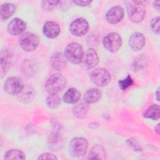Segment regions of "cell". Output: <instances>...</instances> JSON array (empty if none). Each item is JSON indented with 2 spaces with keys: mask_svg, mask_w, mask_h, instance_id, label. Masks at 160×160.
<instances>
[{
  "mask_svg": "<svg viewBox=\"0 0 160 160\" xmlns=\"http://www.w3.org/2000/svg\"><path fill=\"white\" fill-rule=\"evenodd\" d=\"M128 142L129 143V146H131L134 149V151H141V146L139 144V143L136 141V139H134L132 138L129 139H128Z\"/></svg>",
  "mask_w": 160,
  "mask_h": 160,
  "instance_id": "obj_30",
  "label": "cell"
},
{
  "mask_svg": "<svg viewBox=\"0 0 160 160\" xmlns=\"http://www.w3.org/2000/svg\"><path fill=\"white\" fill-rule=\"evenodd\" d=\"M13 61V54L9 50L1 51V77L6 74Z\"/></svg>",
  "mask_w": 160,
  "mask_h": 160,
  "instance_id": "obj_12",
  "label": "cell"
},
{
  "mask_svg": "<svg viewBox=\"0 0 160 160\" xmlns=\"http://www.w3.org/2000/svg\"><path fill=\"white\" fill-rule=\"evenodd\" d=\"M99 62V58L97 52L92 48H89L86 51L85 59H84V66L87 69H91L94 68Z\"/></svg>",
  "mask_w": 160,
  "mask_h": 160,
  "instance_id": "obj_15",
  "label": "cell"
},
{
  "mask_svg": "<svg viewBox=\"0 0 160 160\" xmlns=\"http://www.w3.org/2000/svg\"><path fill=\"white\" fill-rule=\"evenodd\" d=\"M71 32L76 36L86 34L89 30V24L84 18H78L73 21L69 27Z\"/></svg>",
  "mask_w": 160,
  "mask_h": 160,
  "instance_id": "obj_9",
  "label": "cell"
},
{
  "mask_svg": "<svg viewBox=\"0 0 160 160\" xmlns=\"http://www.w3.org/2000/svg\"><path fill=\"white\" fill-rule=\"evenodd\" d=\"M16 10V6L11 3H4L1 6V19L2 21L10 18Z\"/></svg>",
  "mask_w": 160,
  "mask_h": 160,
  "instance_id": "obj_20",
  "label": "cell"
},
{
  "mask_svg": "<svg viewBox=\"0 0 160 160\" xmlns=\"http://www.w3.org/2000/svg\"><path fill=\"white\" fill-rule=\"evenodd\" d=\"M159 88H158L156 91V99L157 101H159Z\"/></svg>",
  "mask_w": 160,
  "mask_h": 160,
  "instance_id": "obj_35",
  "label": "cell"
},
{
  "mask_svg": "<svg viewBox=\"0 0 160 160\" xmlns=\"http://www.w3.org/2000/svg\"><path fill=\"white\" fill-rule=\"evenodd\" d=\"M5 159H24V153L18 149H11L7 151L4 155Z\"/></svg>",
  "mask_w": 160,
  "mask_h": 160,
  "instance_id": "obj_24",
  "label": "cell"
},
{
  "mask_svg": "<svg viewBox=\"0 0 160 160\" xmlns=\"http://www.w3.org/2000/svg\"><path fill=\"white\" fill-rule=\"evenodd\" d=\"M101 92L98 88H92L88 90L84 96V101L88 104L97 102L101 98Z\"/></svg>",
  "mask_w": 160,
  "mask_h": 160,
  "instance_id": "obj_19",
  "label": "cell"
},
{
  "mask_svg": "<svg viewBox=\"0 0 160 160\" xmlns=\"http://www.w3.org/2000/svg\"><path fill=\"white\" fill-rule=\"evenodd\" d=\"M19 44L26 51L34 50L39 44V38L34 33L27 32L21 35L19 38Z\"/></svg>",
  "mask_w": 160,
  "mask_h": 160,
  "instance_id": "obj_6",
  "label": "cell"
},
{
  "mask_svg": "<svg viewBox=\"0 0 160 160\" xmlns=\"http://www.w3.org/2000/svg\"><path fill=\"white\" fill-rule=\"evenodd\" d=\"M90 78L94 84L99 87H104L111 81V75L104 68H99L91 71Z\"/></svg>",
  "mask_w": 160,
  "mask_h": 160,
  "instance_id": "obj_5",
  "label": "cell"
},
{
  "mask_svg": "<svg viewBox=\"0 0 160 160\" xmlns=\"http://www.w3.org/2000/svg\"><path fill=\"white\" fill-rule=\"evenodd\" d=\"M38 159H57L58 158L53 154H51L50 152H46L41 154Z\"/></svg>",
  "mask_w": 160,
  "mask_h": 160,
  "instance_id": "obj_31",
  "label": "cell"
},
{
  "mask_svg": "<svg viewBox=\"0 0 160 160\" xmlns=\"http://www.w3.org/2000/svg\"><path fill=\"white\" fill-rule=\"evenodd\" d=\"M154 6L156 7H154L158 11H159V1H154Z\"/></svg>",
  "mask_w": 160,
  "mask_h": 160,
  "instance_id": "obj_33",
  "label": "cell"
},
{
  "mask_svg": "<svg viewBox=\"0 0 160 160\" xmlns=\"http://www.w3.org/2000/svg\"><path fill=\"white\" fill-rule=\"evenodd\" d=\"M66 81L65 78L60 74L51 75L46 81L45 88L49 94H56L65 87Z\"/></svg>",
  "mask_w": 160,
  "mask_h": 160,
  "instance_id": "obj_3",
  "label": "cell"
},
{
  "mask_svg": "<svg viewBox=\"0 0 160 160\" xmlns=\"http://www.w3.org/2000/svg\"><path fill=\"white\" fill-rule=\"evenodd\" d=\"M64 55L61 52L53 54L51 58L50 63L52 68L55 70H61L66 66V61Z\"/></svg>",
  "mask_w": 160,
  "mask_h": 160,
  "instance_id": "obj_16",
  "label": "cell"
},
{
  "mask_svg": "<svg viewBox=\"0 0 160 160\" xmlns=\"http://www.w3.org/2000/svg\"><path fill=\"white\" fill-rule=\"evenodd\" d=\"M61 138L59 133L58 131L53 132L49 137L48 142L51 146V148L56 149L58 147L59 148V144H61Z\"/></svg>",
  "mask_w": 160,
  "mask_h": 160,
  "instance_id": "obj_23",
  "label": "cell"
},
{
  "mask_svg": "<svg viewBox=\"0 0 160 160\" xmlns=\"http://www.w3.org/2000/svg\"><path fill=\"white\" fill-rule=\"evenodd\" d=\"M127 12L130 20L134 22H141L146 15V7L140 1L127 2Z\"/></svg>",
  "mask_w": 160,
  "mask_h": 160,
  "instance_id": "obj_1",
  "label": "cell"
},
{
  "mask_svg": "<svg viewBox=\"0 0 160 160\" xmlns=\"http://www.w3.org/2000/svg\"><path fill=\"white\" fill-rule=\"evenodd\" d=\"M66 59L74 64L81 63L84 59V51L82 46L76 42L67 45L64 49Z\"/></svg>",
  "mask_w": 160,
  "mask_h": 160,
  "instance_id": "obj_2",
  "label": "cell"
},
{
  "mask_svg": "<svg viewBox=\"0 0 160 160\" xmlns=\"http://www.w3.org/2000/svg\"><path fill=\"white\" fill-rule=\"evenodd\" d=\"M129 43L132 50L139 51L141 49L145 44V37L141 32H134L129 38Z\"/></svg>",
  "mask_w": 160,
  "mask_h": 160,
  "instance_id": "obj_13",
  "label": "cell"
},
{
  "mask_svg": "<svg viewBox=\"0 0 160 160\" xmlns=\"http://www.w3.org/2000/svg\"><path fill=\"white\" fill-rule=\"evenodd\" d=\"M159 111L160 109L159 105L152 104L147 109L144 114V117L146 118L151 119L152 120H158L159 118Z\"/></svg>",
  "mask_w": 160,
  "mask_h": 160,
  "instance_id": "obj_22",
  "label": "cell"
},
{
  "mask_svg": "<svg viewBox=\"0 0 160 160\" xmlns=\"http://www.w3.org/2000/svg\"><path fill=\"white\" fill-rule=\"evenodd\" d=\"M101 156H104L105 153L104 149L99 146H96L93 147L90 151L88 158L92 159H103Z\"/></svg>",
  "mask_w": 160,
  "mask_h": 160,
  "instance_id": "obj_25",
  "label": "cell"
},
{
  "mask_svg": "<svg viewBox=\"0 0 160 160\" xmlns=\"http://www.w3.org/2000/svg\"><path fill=\"white\" fill-rule=\"evenodd\" d=\"M73 2L75 3L76 4L81 6H88L89 5L91 1H80V0H75L73 1Z\"/></svg>",
  "mask_w": 160,
  "mask_h": 160,
  "instance_id": "obj_32",
  "label": "cell"
},
{
  "mask_svg": "<svg viewBox=\"0 0 160 160\" xmlns=\"http://www.w3.org/2000/svg\"><path fill=\"white\" fill-rule=\"evenodd\" d=\"M88 147V142L85 138H74L69 143V153L73 157L83 156L86 152Z\"/></svg>",
  "mask_w": 160,
  "mask_h": 160,
  "instance_id": "obj_4",
  "label": "cell"
},
{
  "mask_svg": "<svg viewBox=\"0 0 160 160\" xmlns=\"http://www.w3.org/2000/svg\"><path fill=\"white\" fill-rule=\"evenodd\" d=\"M59 2V1H43L42 2V8L47 11H51Z\"/></svg>",
  "mask_w": 160,
  "mask_h": 160,
  "instance_id": "obj_28",
  "label": "cell"
},
{
  "mask_svg": "<svg viewBox=\"0 0 160 160\" xmlns=\"http://www.w3.org/2000/svg\"><path fill=\"white\" fill-rule=\"evenodd\" d=\"M43 33L48 38H55L60 33V27L54 21H48L43 26Z\"/></svg>",
  "mask_w": 160,
  "mask_h": 160,
  "instance_id": "obj_14",
  "label": "cell"
},
{
  "mask_svg": "<svg viewBox=\"0 0 160 160\" xmlns=\"http://www.w3.org/2000/svg\"><path fill=\"white\" fill-rule=\"evenodd\" d=\"M124 9L120 6L112 7L107 12L106 18L111 24H116L120 22L124 17Z\"/></svg>",
  "mask_w": 160,
  "mask_h": 160,
  "instance_id": "obj_10",
  "label": "cell"
},
{
  "mask_svg": "<svg viewBox=\"0 0 160 160\" xmlns=\"http://www.w3.org/2000/svg\"><path fill=\"white\" fill-rule=\"evenodd\" d=\"M151 27L152 31L157 34H159V18L156 17L152 19L151 22Z\"/></svg>",
  "mask_w": 160,
  "mask_h": 160,
  "instance_id": "obj_29",
  "label": "cell"
},
{
  "mask_svg": "<svg viewBox=\"0 0 160 160\" xmlns=\"http://www.w3.org/2000/svg\"><path fill=\"white\" fill-rule=\"evenodd\" d=\"M155 131L158 134H159V124H158L157 126L155 127Z\"/></svg>",
  "mask_w": 160,
  "mask_h": 160,
  "instance_id": "obj_34",
  "label": "cell"
},
{
  "mask_svg": "<svg viewBox=\"0 0 160 160\" xmlns=\"http://www.w3.org/2000/svg\"><path fill=\"white\" fill-rule=\"evenodd\" d=\"M134 84V81L130 76H128L124 79L119 81V86L121 90H126Z\"/></svg>",
  "mask_w": 160,
  "mask_h": 160,
  "instance_id": "obj_27",
  "label": "cell"
},
{
  "mask_svg": "<svg viewBox=\"0 0 160 160\" xmlns=\"http://www.w3.org/2000/svg\"><path fill=\"white\" fill-rule=\"evenodd\" d=\"M88 111V103L84 101H78L72 108V112L75 116L78 118H83L86 116Z\"/></svg>",
  "mask_w": 160,
  "mask_h": 160,
  "instance_id": "obj_17",
  "label": "cell"
},
{
  "mask_svg": "<svg viewBox=\"0 0 160 160\" xmlns=\"http://www.w3.org/2000/svg\"><path fill=\"white\" fill-rule=\"evenodd\" d=\"M46 103L49 108L54 109L59 106L61 103V99L57 94H50L47 98Z\"/></svg>",
  "mask_w": 160,
  "mask_h": 160,
  "instance_id": "obj_26",
  "label": "cell"
},
{
  "mask_svg": "<svg viewBox=\"0 0 160 160\" xmlns=\"http://www.w3.org/2000/svg\"><path fill=\"white\" fill-rule=\"evenodd\" d=\"M81 93L76 88L69 89L63 96V101L68 104H74L77 102L80 98Z\"/></svg>",
  "mask_w": 160,
  "mask_h": 160,
  "instance_id": "obj_18",
  "label": "cell"
},
{
  "mask_svg": "<svg viewBox=\"0 0 160 160\" xmlns=\"http://www.w3.org/2000/svg\"><path fill=\"white\" fill-rule=\"evenodd\" d=\"M26 28V22L19 18H14L8 25V32L13 36L21 34Z\"/></svg>",
  "mask_w": 160,
  "mask_h": 160,
  "instance_id": "obj_11",
  "label": "cell"
},
{
  "mask_svg": "<svg viewBox=\"0 0 160 160\" xmlns=\"http://www.w3.org/2000/svg\"><path fill=\"white\" fill-rule=\"evenodd\" d=\"M104 48L111 52H115L119 50L122 45V39L119 34L111 32L107 34L102 41Z\"/></svg>",
  "mask_w": 160,
  "mask_h": 160,
  "instance_id": "obj_7",
  "label": "cell"
},
{
  "mask_svg": "<svg viewBox=\"0 0 160 160\" xmlns=\"http://www.w3.org/2000/svg\"><path fill=\"white\" fill-rule=\"evenodd\" d=\"M24 86L22 79L18 76L8 78L4 83L5 91L10 94H18L23 89Z\"/></svg>",
  "mask_w": 160,
  "mask_h": 160,
  "instance_id": "obj_8",
  "label": "cell"
},
{
  "mask_svg": "<svg viewBox=\"0 0 160 160\" xmlns=\"http://www.w3.org/2000/svg\"><path fill=\"white\" fill-rule=\"evenodd\" d=\"M19 94V101L23 102H29L31 101L35 96L34 89L29 86L24 87L23 89Z\"/></svg>",
  "mask_w": 160,
  "mask_h": 160,
  "instance_id": "obj_21",
  "label": "cell"
}]
</instances>
